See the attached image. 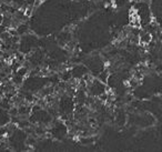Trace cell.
<instances>
[{
    "mask_svg": "<svg viewBox=\"0 0 162 152\" xmlns=\"http://www.w3.org/2000/svg\"><path fill=\"white\" fill-rule=\"evenodd\" d=\"M99 99H100V102H106L107 100H108V93H107V92L100 93V96H99Z\"/></svg>",
    "mask_w": 162,
    "mask_h": 152,
    "instance_id": "cell-5",
    "label": "cell"
},
{
    "mask_svg": "<svg viewBox=\"0 0 162 152\" xmlns=\"http://www.w3.org/2000/svg\"><path fill=\"white\" fill-rule=\"evenodd\" d=\"M99 79H100V81H102L103 83H107V79H108V71H107V70L100 73Z\"/></svg>",
    "mask_w": 162,
    "mask_h": 152,
    "instance_id": "cell-3",
    "label": "cell"
},
{
    "mask_svg": "<svg viewBox=\"0 0 162 152\" xmlns=\"http://www.w3.org/2000/svg\"><path fill=\"white\" fill-rule=\"evenodd\" d=\"M9 113H10V116H11V117H16V116H18V109L16 107L10 108Z\"/></svg>",
    "mask_w": 162,
    "mask_h": 152,
    "instance_id": "cell-6",
    "label": "cell"
},
{
    "mask_svg": "<svg viewBox=\"0 0 162 152\" xmlns=\"http://www.w3.org/2000/svg\"><path fill=\"white\" fill-rule=\"evenodd\" d=\"M17 74L19 76H21V77H27V74H28V70L26 69V67H20L19 69L17 70Z\"/></svg>",
    "mask_w": 162,
    "mask_h": 152,
    "instance_id": "cell-2",
    "label": "cell"
},
{
    "mask_svg": "<svg viewBox=\"0 0 162 152\" xmlns=\"http://www.w3.org/2000/svg\"><path fill=\"white\" fill-rule=\"evenodd\" d=\"M151 40H152V34L150 32H144V31H142V32H140L139 34V43L141 46H147L149 42H150Z\"/></svg>",
    "mask_w": 162,
    "mask_h": 152,
    "instance_id": "cell-1",
    "label": "cell"
},
{
    "mask_svg": "<svg viewBox=\"0 0 162 152\" xmlns=\"http://www.w3.org/2000/svg\"><path fill=\"white\" fill-rule=\"evenodd\" d=\"M31 110H32L34 112H37V111L41 110V106H40V104H34V107L31 108Z\"/></svg>",
    "mask_w": 162,
    "mask_h": 152,
    "instance_id": "cell-9",
    "label": "cell"
},
{
    "mask_svg": "<svg viewBox=\"0 0 162 152\" xmlns=\"http://www.w3.org/2000/svg\"><path fill=\"white\" fill-rule=\"evenodd\" d=\"M36 4V0H26V5L27 6H31V7H34V5Z\"/></svg>",
    "mask_w": 162,
    "mask_h": 152,
    "instance_id": "cell-10",
    "label": "cell"
},
{
    "mask_svg": "<svg viewBox=\"0 0 162 152\" xmlns=\"http://www.w3.org/2000/svg\"><path fill=\"white\" fill-rule=\"evenodd\" d=\"M89 124L91 128H95L97 127V120L95 118H90L89 119Z\"/></svg>",
    "mask_w": 162,
    "mask_h": 152,
    "instance_id": "cell-8",
    "label": "cell"
},
{
    "mask_svg": "<svg viewBox=\"0 0 162 152\" xmlns=\"http://www.w3.org/2000/svg\"><path fill=\"white\" fill-rule=\"evenodd\" d=\"M4 19H5V16H4L2 13H0V26H1L2 22H4Z\"/></svg>",
    "mask_w": 162,
    "mask_h": 152,
    "instance_id": "cell-11",
    "label": "cell"
},
{
    "mask_svg": "<svg viewBox=\"0 0 162 152\" xmlns=\"http://www.w3.org/2000/svg\"><path fill=\"white\" fill-rule=\"evenodd\" d=\"M22 80H23V77H21V76H19V74H17L13 79H12V81H13V83L15 85H20L21 82H22Z\"/></svg>",
    "mask_w": 162,
    "mask_h": 152,
    "instance_id": "cell-4",
    "label": "cell"
},
{
    "mask_svg": "<svg viewBox=\"0 0 162 152\" xmlns=\"http://www.w3.org/2000/svg\"><path fill=\"white\" fill-rule=\"evenodd\" d=\"M32 15V7L29 6L26 10H25V17H30Z\"/></svg>",
    "mask_w": 162,
    "mask_h": 152,
    "instance_id": "cell-7",
    "label": "cell"
}]
</instances>
